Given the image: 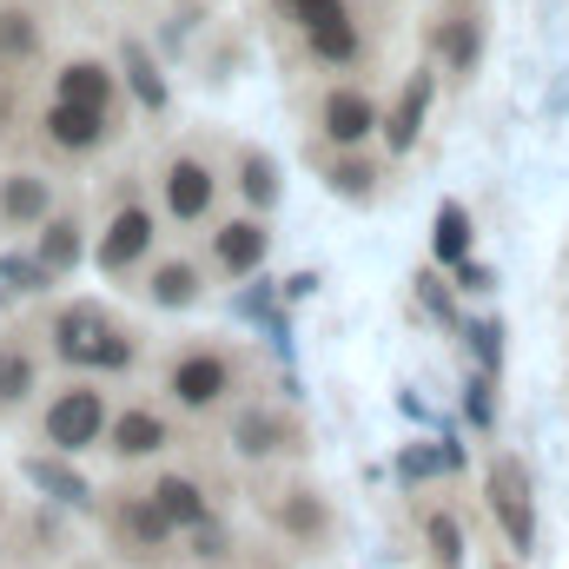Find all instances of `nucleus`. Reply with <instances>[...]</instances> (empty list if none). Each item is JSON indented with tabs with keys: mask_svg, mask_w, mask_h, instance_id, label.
<instances>
[{
	"mask_svg": "<svg viewBox=\"0 0 569 569\" xmlns=\"http://www.w3.org/2000/svg\"><path fill=\"white\" fill-rule=\"evenodd\" d=\"M152 391L186 425L206 430V425H219V418H232L266 385H259V365H252V351L239 338H226V331H186V338H172L152 358Z\"/></svg>",
	"mask_w": 569,
	"mask_h": 569,
	"instance_id": "obj_1",
	"label": "nucleus"
},
{
	"mask_svg": "<svg viewBox=\"0 0 569 569\" xmlns=\"http://www.w3.org/2000/svg\"><path fill=\"white\" fill-rule=\"evenodd\" d=\"M40 345L47 365L60 378H100V385H127L146 371V338L133 318H120L107 298H53L40 318Z\"/></svg>",
	"mask_w": 569,
	"mask_h": 569,
	"instance_id": "obj_2",
	"label": "nucleus"
},
{
	"mask_svg": "<svg viewBox=\"0 0 569 569\" xmlns=\"http://www.w3.org/2000/svg\"><path fill=\"white\" fill-rule=\"evenodd\" d=\"M93 530L107 543V557L120 569H186V537L166 523V510L152 503L146 477H113L93 503Z\"/></svg>",
	"mask_w": 569,
	"mask_h": 569,
	"instance_id": "obj_3",
	"label": "nucleus"
},
{
	"mask_svg": "<svg viewBox=\"0 0 569 569\" xmlns=\"http://www.w3.org/2000/svg\"><path fill=\"white\" fill-rule=\"evenodd\" d=\"M252 510H259L272 550L291 557V563L338 550V503L305 470H266V477H252Z\"/></svg>",
	"mask_w": 569,
	"mask_h": 569,
	"instance_id": "obj_4",
	"label": "nucleus"
},
{
	"mask_svg": "<svg viewBox=\"0 0 569 569\" xmlns=\"http://www.w3.org/2000/svg\"><path fill=\"white\" fill-rule=\"evenodd\" d=\"M166 239H172V226L159 219V206H152V192L140 186V172H120V179H113V199H107L100 219H93V252H87V266L113 284H133L146 266L166 252Z\"/></svg>",
	"mask_w": 569,
	"mask_h": 569,
	"instance_id": "obj_5",
	"label": "nucleus"
},
{
	"mask_svg": "<svg viewBox=\"0 0 569 569\" xmlns=\"http://www.w3.org/2000/svg\"><path fill=\"white\" fill-rule=\"evenodd\" d=\"M113 405L120 391L100 385V378H53L47 398L33 405L27 418V450H47V457H100L107 425H113Z\"/></svg>",
	"mask_w": 569,
	"mask_h": 569,
	"instance_id": "obj_6",
	"label": "nucleus"
},
{
	"mask_svg": "<svg viewBox=\"0 0 569 569\" xmlns=\"http://www.w3.org/2000/svg\"><path fill=\"white\" fill-rule=\"evenodd\" d=\"M219 450L246 470V477H266V470H305L311 457V425L298 418V405H284L272 391H252L232 418H219Z\"/></svg>",
	"mask_w": 569,
	"mask_h": 569,
	"instance_id": "obj_7",
	"label": "nucleus"
},
{
	"mask_svg": "<svg viewBox=\"0 0 569 569\" xmlns=\"http://www.w3.org/2000/svg\"><path fill=\"white\" fill-rule=\"evenodd\" d=\"M232 186H226V166L212 159V146H172L159 166H152V206L172 232H206L219 212H226Z\"/></svg>",
	"mask_w": 569,
	"mask_h": 569,
	"instance_id": "obj_8",
	"label": "nucleus"
},
{
	"mask_svg": "<svg viewBox=\"0 0 569 569\" xmlns=\"http://www.w3.org/2000/svg\"><path fill=\"white\" fill-rule=\"evenodd\" d=\"M186 430L192 425L159 391H133V398L113 405V425H107L100 457H107L113 477H146V470H159V463H172L186 450Z\"/></svg>",
	"mask_w": 569,
	"mask_h": 569,
	"instance_id": "obj_9",
	"label": "nucleus"
},
{
	"mask_svg": "<svg viewBox=\"0 0 569 569\" xmlns=\"http://www.w3.org/2000/svg\"><path fill=\"white\" fill-rule=\"evenodd\" d=\"M483 517H490L497 543L517 563L537 557V530H543V517H537V477H530V463L517 450H497L483 463Z\"/></svg>",
	"mask_w": 569,
	"mask_h": 569,
	"instance_id": "obj_10",
	"label": "nucleus"
},
{
	"mask_svg": "<svg viewBox=\"0 0 569 569\" xmlns=\"http://www.w3.org/2000/svg\"><path fill=\"white\" fill-rule=\"evenodd\" d=\"M199 259H206V272L212 284H246L259 279L266 266H272V219L266 212H219L206 232H199Z\"/></svg>",
	"mask_w": 569,
	"mask_h": 569,
	"instance_id": "obj_11",
	"label": "nucleus"
},
{
	"mask_svg": "<svg viewBox=\"0 0 569 569\" xmlns=\"http://www.w3.org/2000/svg\"><path fill=\"white\" fill-rule=\"evenodd\" d=\"M33 140L53 166H80L100 159L107 146L120 140V107H80V100H47L33 113Z\"/></svg>",
	"mask_w": 569,
	"mask_h": 569,
	"instance_id": "obj_12",
	"label": "nucleus"
},
{
	"mask_svg": "<svg viewBox=\"0 0 569 569\" xmlns=\"http://www.w3.org/2000/svg\"><path fill=\"white\" fill-rule=\"evenodd\" d=\"M47 345L40 325H0V430H27L33 405L47 398Z\"/></svg>",
	"mask_w": 569,
	"mask_h": 569,
	"instance_id": "obj_13",
	"label": "nucleus"
},
{
	"mask_svg": "<svg viewBox=\"0 0 569 569\" xmlns=\"http://www.w3.org/2000/svg\"><path fill=\"white\" fill-rule=\"evenodd\" d=\"M385 133V107L365 80H331L311 107V140L318 152H371V140Z\"/></svg>",
	"mask_w": 569,
	"mask_h": 569,
	"instance_id": "obj_14",
	"label": "nucleus"
},
{
	"mask_svg": "<svg viewBox=\"0 0 569 569\" xmlns=\"http://www.w3.org/2000/svg\"><path fill=\"white\" fill-rule=\"evenodd\" d=\"M146 490H152V503L166 510V523H172L179 537H186V530H199V523H212V517H226L219 483H212L199 463H186V457H172V463L146 470Z\"/></svg>",
	"mask_w": 569,
	"mask_h": 569,
	"instance_id": "obj_15",
	"label": "nucleus"
},
{
	"mask_svg": "<svg viewBox=\"0 0 569 569\" xmlns=\"http://www.w3.org/2000/svg\"><path fill=\"white\" fill-rule=\"evenodd\" d=\"M206 291H212V272H206V259H199V252H186V246H166L140 279H133V298H140L146 311H166V318L199 311V305H206Z\"/></svg>",
	"mask_w": 569,
	"mask_h": 569,
	"instance_id": "obj_16",
	"label": "nucleus"
},
{
	"mask_svg": "<svg viewBox=\"0 0 569 569\" xmlns=\"http://www.w3.org/2000/svg\"><path fill=\"white\" fill-rule=\"evenodd\" d=\"M53 212H60L53 166H0V246L33 239Z\"/></svg>",
	"mask_w": 569,
	"mask_h": 569,
	"instance_id": "obj_17",
	"label": "nucleus"
},
{
	"mask_svg": "<svg viewBox=\"0 0 569 569\" xmlns=\"http://www.w3.org/2000/svg\"><path fill=\"white\" fill-rule=\"evenodd\" d=\"M27 252L40 259V272H47L53 284H67L80 266H87V252H93V219H87L73 199H60V212L27 239Z\"/></svg>",
	"mask_w": 569,
	"mask_h": 569,
	"instance_id": "obj_18",
	"label": "nucleus"
},
{
	"mask_svg": "<svg viewBox=\"0 0 569 569\" xmlns=\"http://www.w3.org/2000/svg\"><path fill=\"white\" fill-rule=\"evenodd\" d=\"M430 100H437V67H418V73L398 87V100L385 107V133H378V140H385V152H391V159H405L411 146L425 140Z\"/></svg>",
	"mask_w": 569,
	"mask_h": 569,
	"instance_id": "obj_19",
	"label": "nucleus"
},
{
	"mask_svg": "<svg viewBox=\"0 0 569 569\" xmlns=\"http://www.w3.org/2000/svg\"><path fill=\"white\" fill-rule=\"evenodd\" d=\"M298 47H305V60L311 67H325V73H358L365 67V27H358V13H338V20H318V27H305L298 33Z\"/></svg>",
	"mask_w": 569,
	"mask_h": 569,
	"instance_id": "obj_20",
	"label": "nucleus"
},
{
	"mask_svg": "<svg viewBox=\"0 0 569 569\" xmlns=\"http://www.w3.org/2000/svg\"><path fill=\"white\" fill-rule=\"evenodd\" d=\"M226 186H232L239 212H266V219H272V206H279V192H284L279 159H272L266 146H239L232 166H226Z\"/></svg>",
	"mask_w": 569,
	"mask_h": 569,
	"instance_id": "obj_21",
	"label": "nucleus"
},
{
	"mask_svg": "<svg viewBox=\"0 0 569 569\" xmlns=\"http://www.w3.org/2000/svg\"><path fill=\"white\" fill-rule=\"evenodd\" d=\"M53 100H80V107H120V67L100 53H73L53 67Z\"/></svg>",
	"mask_w": 569,
	"mask_h": 569,
	"instance_id": "obj_22",
	"label": "nucleus"
},
{
	"mask_svg": "<svg viewBox=\"0 0 569 569\" xmlns=\"http://www.w3.org/2000/svg\"><path fill=\"white\" fill-rule=\"evenodd\" d=\"M418 550L430 569H470V530L450 503H425L418 510Z\"/></svg>",
	"mask_w": 569,
	"mask_h": 569,
	"instance_id": "obj_23",
	"label": "nucleus"
},
{
	"mask_svg": "<svg viewBox=\"0 0 569 569\" xmlns=\"http://www.w3.org/2000/svg\"><path fill=\"white\" fill-rule=\"evenodd\" d=\"M40 490H47V503H60V510H80V517H93V503H100V490L73 470V457H47V450H27V463H20Z\"/></svg>",
	"mask_w": 569,
	"mask_h": 569,
	"instance_id": "obj_24",
	"label": "nucleus"
},
{
	"mask_svg": "<svg viewBox=\"0 0 569 569\" xmlns=\"http://www.w3.org/2000/svg\"><path fill=\"white\" fill-rule=\"evenodd\" d=\"M47 53V20L27 0H0V73H27Z\"/></svg>",
	"mask_w": 569,
	"mask_h": 569,
	"instance_id": "obj_25",
	"label": "nucleus"
},
{
	"mask_svg": "<svg viewBox=\"0 0 569 569\" xmlns=\"http://www.w3.org/2000/svg\"><path fill=\"white\" fill-rule=\"evenodd\" d=\"M437 53H443V73H450V80H470V73H477V60H483V7H477V0H463V7L437 27Z\"/></svg>",
	"mask_w": 569,
	"mask_h": 569,
	"instance_id": "obj_26",
	"label": "nucleus"
},
{
	"mask_svg": "<svg viewBox=\"0 0 569 569\" xmlns=\"http://www.w3.org/2000/svg\"><path fill=\"white\" fill-rule=\"evenodd\" d=\"M318 172H325V186H331L338 199H351V206H371V199L385 192V166H378L371 152H318Z\"/></svg>",
	"mask_w": 569,
	"mask_h": 569,
	"instance_id": "obj_27",
	"label": "nucleus"
},
{
	"mask_svg": "<svg viewBox=\"0 0 569 569\" xmlns=\"http://www.w3.org/2000/svg\"><path fill=\"white\" fill-rule=\"evenodd\" d=\"M120 87L140 100V113H166V100H172V87H166V73H159V60L146 53V40H127L120 47Z\"/></svg>",
	"mask_w": 569,
	"mask_h": 569,
	"instance_id": "obj_28",
	"label": "nucleus"
},
{
	"mask_svg": "<svg viewBox=\"0 0 569 569\" xmlns=\"http://www.w3.org/2000/svg\"><path fill=\"white\" fill-rule=\"evenodd\" d=\"M430 252H437V266H463L470 259V212L457 206V199H443L437 206V232H430Z\"/></svg>",
	"mask_w": 569,
	"mask_h": 569,
	"instance_id": "obj_29",
	"label": "nucleus"
},
{
	"mask_svg": "<svg viewBox=\"0 0 569 569\" xmlns=\"http://www.w3.org/2000/svg\"><path fill=\"white\" fill-rule=\"evenodd\" d=\"M0 284H7L13 298H33V291H53V279L40 272V259H33V252H7V246H0Z\"/></svg>",
	"mask_w": 569,
	"mask_h": 569,
	"instance_id": "obj_30",
	"label": "nucleus"
},
{
	"mask_svg": "<svg viewBox=\"0 0 569 569\" xmlns=\"http://www.w3.org/2000/svg\"><path fill=\"white\" fill-rule=\"evenodd\" d=\"M338 13H351V0H279V20L291 33H305L318 20H338Z\"/></svg>",
	"mask_w": 569,
	"mask_h": 569,
	"instance_id": "obj_31",
	"label": "nucleus"
},
{
	"mask_svg": "<svg viewBox=\"0 0 569 569\" xmlns=\"http://www.w3.org/2000/svg\"><path fill=\"white\" fill-rule=\"evenodd\" d=\"M20 127H33V120H27V93H20V73H0V146L13 140Z\"/></svg>",
	"mask_w": 569,
	"mask_h": 569,
	"instance_id": "obj_32",
	"label": "nucleus"
},
{
	"mask_svg": "<svg viewBox=\"0 0 569 569\" xmlns=\"http://www.w3.org/2000/svg\"><path fill=\"white\" fill-rule=\"evenodd\" d=\"M470 345H477V358H483V371H497V365H503V325H497V318H483V325H470Z\"/></svg>",
	"mask_w": 569,
	"mask_h": 569,
	"instance_id": "obj_33",
	"label": "nucleus"
},
{
	"mask_svg": "<svg viewBox=\"0 0 569 569\" xmlns=\"http://www.w3.org/2000/svg\"><path fill=\"white\" fill-rule=\"evenodd\" d=\"M13 517H20V497H13V483L0 470V563H13Z\"/></svg>",
	"mask_w": 569,
	"mask_h": 569,
	"instance_id": "obj_34",
	"label": "nucleus"
},
{
	"mask_svg": "<svg viewBox=\"0 0 569 569\" xmlns=\"http://www.w3.org/2000/svg\"><path fill=\"white\" fill-rule=\"evenodd\" d=\"M463 405H470V425L490 430V371H477V378H470V398H463Z\"/></svg>",
	"mask_w": 569,
	"mask_h": 569,
	"instance_id": "obj_35",
	"label": "nucleus"
},
{
	"mask_svg": "<svg viewBox=\"0 0 569 569\" xmlns=\"http://www.w3.org/2000/svg\"><path fill=\"white\" fill-rule=\"evenodd\" d=\"M490 284H497L490 266H477V259H463V266H457V291H490Z\"/></svg>",
	"mask_w": 569,
	"mask_h": 569,
	"instance_id": "obj_36",
	"label": "nucleus"
},
{
	"mask_svg": "<svg viewBox=\"0 0 569 569\" xmlns=\"http://www.w3.org/2000/svg\"><path fill=\"white\" fill-rule=\"evenodd\" d=\"M418 284H425V305H430V311H437V318H450V291H443V279H437V272H425Z\"/></svg>",
	"mask_w": 569,
	"mask_h": 569,
	"instance_id": "obj_37",
	"label": "nucleus"
},
{
	"mask_svg": "<svg viewBox=\"0 0 569 569\" xmlns=\"http://www.w3.org/2000/svg\"><path fill=\"white\" fill-rule=\"evenodd\" d=\"M490 569H523V563H517V557H503V563H490Z\"/></svg>",
	"mask_w": 569,
	"mask_h": 569,
	"instance_id": "obj_38",
	"label": "nucleus"
},
{
	"mask_svg": "<svg viewBox=\"0 0 569 569\" xmlns=\"http://www.w3.org/2000/svg\"><path fill=\"white\" fill-rule=\"evenodd\" d=\"M0 569H40V563H20V557H13V563H0Z\"/></svg>",
	"mask_w": 569,
	"mask_h": 569,
	"instance_id": "obj_39",
	"label": "nucleus"
}]
</instances>
